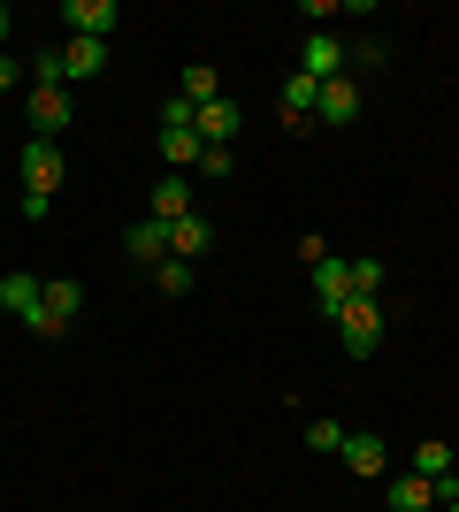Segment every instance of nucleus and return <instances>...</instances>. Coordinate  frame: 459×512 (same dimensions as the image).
<instances>
[{
	"label": "nucleus",
	"mask_w": 459,
	"mask_h": 512,
	"mask_svg": "<svg viewBox=\"0 0 459 512\" xmlns=\"http://www.w3.org/2000/svg\"><path fill=\"white\" fill-rule=\"evenodd\" d=\"M77 314H85V283L77 276H46V291H39V306L23 314V329L46 337V344H62L69 329H77Z\"/></svg>",
	"instance_id": "obj_1"
},
{
	"label": "nucleus",
	"mask_w": 459,
	"mask_h": 512,
	"mask_svg": "<svg viewBox=\"0 0 459 512\" xmlns=\"http://www.w3.org/2000/svg\"><path fill=\"white\" fill-rule=\"evenodd\" d=\"M383 329H391V321H383V299H345L337 306V344H345L352 360H375V352H383Z\"/></svg>",
	"instance_id": "obj_2"
},
{
	"label": "nucleus",
	"mask_w": 459,
	"mask_h": 512,
	"mask_svg": "<svg viewBox=\"0 0 459 512\" xmlns=\"http://www.w3.org/2000/svg\"><path fill=\"white\" fill-rule=\"evenodd\" d=\"M16 176H23V192H31V199H54V192H62V176H69V161H62L54 138H31V146L16 153Z\"/></svg>",
	"instance_id": "obj_3"
},
{
	"label": "nucleus",
	"mask_w": 459,
	"mask_h": 512,
	"mask_svg": "<svg viewBox=\"0 0 459 512\" xmlns=\"http://www.w3.org/2000/svg\"><path fill=\"white\" fill-rule=\"evenodd\" d=\"M23 115H31V138H62L77 123V100H69V85H31L23 92Z\"/></svg>",
	"instance_id": "obj_4"
},
{
	"label": "nucleus",
	"mask_w": 459,
	"mask_h": 512,
	"mask_svg": "<svg viewBox=\"0 0 459 512\" xmlns=\"http://www.w3.org/2000/svg\"><path fill=\"white\" fill-rule=\"evenodd\" d=\"M299 69L306 77H352V54H345V39H337V31H306V46H299Z\"/></svg>",
	"instance_id": "obj_5"
},
{
	"label": "nucleus",
	"mask_w": 459,
	"mask_h": 512,
	"mask_svg": "<svg viewBox=\"0 0 459 512\" xmlns=\"http://www.w3.org/2000/svg\"><path fill=\"white\" fill-rule=\"evenodd\" d=\"M337 459H345L352 474H391V444H383V436H375V428H345V451H337Z\"/></svg>",
	"instance_id": "obj_6"
},
{
	"label": "nucleus",
	"mask_w": 459,
	"mask_h": 512,
	"mask_svg": "<svg viewBox=\"0 0 459 512\" xmlns=\"http://www.w3.org/2000/svg\"><path fill=\"white\" fill-rule=\"evenodd\" d=\"M62 23H69V39H108L115 23V0H62Z\"/></svg>",
	"instance_id": "obj_7"
},
{
	"label": "nucleus",
	"mask_w": 459,
	"mask_h": 512,
	"mask_svg": "<svg viewBox=\"0 0 459 512\" xmlns=\"http://www.w3.org/2000/svg\"><path fill=\"white\" fill-rule=\"evenodd\" d=\"M429 505H437L429 474H383V512H429Z\"/></svg>",
	"instance_id": "obj_8"
},
{
	"label": "nucleus",
	"mask_w": 459,
	"mask_h": 512,
	"mask_svg": "<svg viewBox=\"0 0 459 512\" xmlns=\"http://www.w3.org/2000/svg\"><path fill=\"white\" fill-rule=\"evenodd\" d=\"M345 299H352V260H337V253L314 260V306L337 321V306H345Z\"/></svg>",
	"instance_id": "obj_9"
},
{
	"label": "nucleus",
	"mask_w": 459,
	"mask_h": 512,
	"mask_svg": "<svg viewBox=\"0 0 459 512\" xmlns=\"http://www.w3.org/2000/svg\"><path fill=\"white\" fill-rule=\"evenodd\" d=\"M207 245H215V222H207L199 207L169 222V260H207Z\"/></svg>",
	"instance_id": "obj_10"
},
{
	"label": "nucleus",
	"mask_w": 459,
	"mask_h": 512,
	"mask_svg": "<svg viewBox=\"0 0 459 512\" xmlns=\"http://www.w3.org/2000/svg\"><path fill=\"white\" fill-rule=\"evenodd\" d=\"M314 123H322V130L360 123V85H352V77H329V85H322V107H314Z\"/></svg>",
	"instance_id": "obj_11"
},
{
	"label": "nucleus",
	"mask_w": 459,
	"mask_h": 512,
	"mask_svg": "<svg viewBox=\"0 0 459 512\" xmlns=\"http://www.w3.org/2000/svg\"><path fill=\"white\" fill-rule=\"evenodd\" d=\"M108 69V39H62V77L69 85H92Z\"/></svg>",
	"instance_id": "obj_12"
},
{
	"label": "nucleus",
	"mask_w": 459,
	"mask_h": 512,
	"mask_svg": "<svg viewBox=\"0 0 459 512\" xmlns=\"http://www.w3.org/2000/svg\"><path fill=\"white\" fill-rule=\"evenodd\" d=\"M123 253L138 260V268H161V260H169V222H131V230H123Z\"/></svg>",
	"instance_id": "obj_13"
},
{
	"label": "nucleus",
	"mask_w": 459,
	"mask_h": 512,
	"mask_svg": "<svg viewBox=\"0 0 459 512\" xmlns=\"http://www.w3.org/2000/svg\"><path fill=\"white\" fill-rule=\"evenodd\" d=\"M238 123H245V115H238V100H207V107L192 115L199 146H230V138H238Z\"/></svg>",
	"instance_id": "obj_14"
},
{
	"label": "nucleus",
	"mask_w": 459,
	"mask_h": 512,
	"mask_svg": "<svg viewBox=\"0 0 459 512\" xmlns=\"http://www.w3.org/2000/svg\"><path fill=\"white\" fill-rule=\"evenodd\" d=\"M314 107H322V77L291 69L284 77V123H314Z\"/></svg>",
	"instance_id": "obj_15"
},
{
	"label": "nucleus",
	"mask_w": 459,
	"mask_h": 512,
	"mask_svg": "<svg viewBox=\"0 0 459 512\" xmlns=\"http://www.w3.org/2000/svg\"><path fill=\"white\" fill-rule=\"evenodd\" d=\"M153 222H176V214H192V184H184V169H169L161 184H153Z\"/></svg>",
	"instance_id": "obj_16"
},
{
	"label": "nucleus",
	"mask_w": 459,
	"mask_h": 512,
	"mask_svg": "<svg viewBox=\"0 0 459 512\" xmlns=\"http://www.w3.org/2000/svg\"><path fill=\"white\" fill-rule=\"evenodd\" d=\"M39 291H46V283L39 276H31V268H8V276H0V306H8V314H31V306H39Z\"/></svg>",
	"instance_id": "obj_17"
},
{
	"label": "nucleus",
	"mask_w": 459,
	"mask_h": 512,
	"mask_svg": "<svg viewBox=\"0 0 459 512\" xmlns=\"http://www.w3.org/2000/svg\"><path fill=\"white\" fill-rule=\"evenodd\" d=\"M176 92H184V100H192V107H207V100H222V77H215V69H207V62H192V69H184V77H176Z\"/></svg>",
	"instance_id": "obj_18"
},
{
	"label": "nucleus",
	"mask_w": 459,
	"mask_h": 512,
	"mask_svg": "<svg viewBox=\"0 0 459 512\" xmlns=\"http://www.w3.org/2000/svg\"><path fill=\"white\" fill-rule=\"evenodd\" d=\"M161 153H169V169H199V130H161Z\"/></svg>",
	"instance_id": "obj_19"
},
{
	"label": "nucleus",
	"mask_w": 459,
	"mask_h": 512,
	"mask_svg": "<svg viewBox=\"0 0 459 512\" xmlns=\"http://www.w3.org/2000/svg\"><path fill=\"white\" fill-rule=\"evenodd\" d=\"M192 260H161V268H153V291H161V299H184V291H192Z\"/></svg>",
	"instance_id": "obj_20"
},
{
	"label": "nucleus",
	"mask_w": 459,
	"mask_h": 512,
	"mask_svg": "<svg viewBox=\"0 0 459 512\" xmlns=\"http://www.w3.org/2000/svg\"><path fill=\"white\" fill-rule=\"evenodd\" d=\"M383 283H391L383 260H352V299H383Z\"/></svg>",
	"instance_id": "obj_21"
},
{
	"label": "nucleus",
	"mask_w": 459,
	"mask_h": 512,
	"mask_svg": "<svg viewBox=\"0 0 459 512\" xmlns=\"http://www.w3.org/2000/svg\"><path fill=\"white\" fill-rule=\"evenodd\" d=\"M414 474H429V482H437V474H452V444H437V436H429V444H414Z\"/></svg>",
	"instance_id": "obj_22"
},
{
	"label": "nucleus",
	"mask_w": 459,
	"mask_h": 512,
	"mask_svg": "<svg viewBox=\"0 0 459 512\" xmlns=\"http://www.w3.org/2000/svg\"><path fill=\"white\" fill-rule=\"evenodd\" d=\"M31 85H69V77H62V46H39V62H31Z\"/></svg>",
	"instance_id": "obj_23"
},
{
	"label": "nucleus",
	"mask_w": 459,
	"mask_h": 512,
	"mask_svg": "<svg viewBox=\"0 0 459 512\" xmlns=\"http://www.w3.org/2000/svg\"><path fill=\"white\" fill-rule=\"evenodd\" d=\"M230 169H238L230 146H207V153H199V176H207V184H230Z\"/></svg>",
	"instance_id": "obj_24"
},
{
	"label": "nucleus",
	"mask_w": 459,
	"mask_h": 512,
	"mask_svg": "<svg viewBox=\"0 0 459 512\" xmlns=\"http://www.w3.org/2000/svg\"><path fill=\"white\" fill-rule=\"evenodd\" d=\"M306 451H345V428L337 421H306Z\"/></svg>",
	"instance_id": "obj_25"
},
{
	"label": "nucleus",
	"mask_w": 459,
	"mask_h": 512,
	"mask_svg": "<svg viewBox=\"0 0 459 512\" xmlns=\"http://www.w3.org/2000/svg\"><path fill=\"white\" fill-rule=\"evenodd\" d=\"M192 115H199V107L184 100V92H169V100H161V130H192Z\"/></svg>",
	"instance_id": "obj_26"
},
{
	"label": "nucleus",
	"mask_w": 459,
	"mask_h": 512,
	"mask_svg": "<svg viewBox=\"0 0 459 512\" xmlns=\"http://www.w3.org/2000/svg\"><path fill=\"white\" fill-rule=\"evenodd\" d=\"M0 92H16V62L8 54H0Z\"/></svg>",
	"instance_id": "obj_27"
},
{
	"label": "nucleus",
	"mask_w": 459,
	"mask_h": 512,
	"mask_svg": "<svg viewBox=\"0 0 459 512\" xmlns=\"http://www.w3.org/2000/svg\"><path fill=\"white\" fill-rule=\"evenodd\" d=\"M8 31H16V16H8V0H0V46H8Z\"/></svg>",
	"instance_id": "obj_28"
},
{
	"label": "nucleus",
	"mask_w": 459,
	"mask_h": 512,
	"mask_svg": "<svg viewBox=\"0 0 459 512\" xmlns=\"http://www.w3.org/2000/svg\"><path fill=\"white\" fill-rule=\"evenodd\" d=\"M444 512H459V505H444Z\"/></svg>",
	"instance_id": "obj_29"
}]
</instances>
